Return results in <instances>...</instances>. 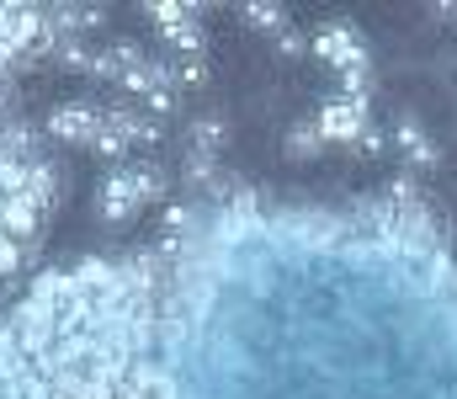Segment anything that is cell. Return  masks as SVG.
Segmentation results:
<instances>
[{
    "mask_svg": "<svg viewBox=\"0 0 457 399\" xmlns=\"http://www.w3.org/2000/svg\"><path fill=\"white\" fill-rule=\"evenodd\" d=\"M154 197H165V170H154V165H117L102 181V213L107 219H128Z\"/></svg>",
    "mask_w": 457,
    "mask_h": 399,
    "instance_id": "cell-1",
    "label": "cell"
},
{
    "mask_svg": "<svg viewBox=\"0 0 457 399\" xmlns=\"http://www.w3.org/2000/svg\"><path fill=\"white\" fill-rule=\"evenodd\" d=\"M314 54L336 70V75H351V70H367V43L351 21H320L314 27Z\"/></svg>",
    "mask_w": 457,
    "mask_h": 399,
    "instance_id": "cell-2",
    "label": "cell"
},
{
    "mask_svg": "<svg viewBox=\"0 0 457 399\" xmlns=\"http://www.w3.org/2000/svg\"><path fill=\"white\" fill-rule=\"evenodd\" d=\"M314 123H320V133H325V144H356L372 118H367V102H356V96H341V91H336V96L320 107Z\"/></svg>",
    "mask_w": 457,
    "mask_h": 399,
    "instance_id": "cell-3",
    "label": "cell"
},
{
    "mask_svg": "<svg viewBox=\"0 0 457 399\" xmlns=\"http://www.w3.org/2000/svg\"><path fill=\"white\" fill-rule=\"evenodd\" d=\"M102 118H107V107H96V102H64V107L48 118V133H59V138H80V144H96Z\"/></svg>",
    "mask_w": 457,
    "mask_h": 399,
    "instance_id": "cell-4",
    "label": "cell"
},
{
    "mask_svg": "<svg viewBox=\"0 0 457 399\" xmlns=\"http://www.w3.org/2000/svg\"><path fill=\"white\" fill-rule=\"evenodd\" d=\"M394 149L404 154V165H420V170H431L436 160H442V149H436V138L420 129L415 118H399L394 123Z\"/></svg>",
    "mask_w": 457,
    "mask_h": 399,
    "instance_id": "cell-5",
    "label": "cell"
},
{
    "mask_svg": "<svg viewBox=\"0 0 457 399\" xmlns=\"http://www.w3.org/2000/svg\"><path fill=\"white\" fill-rule=\"evenodd\" d=\"M224 149V118H197L192 123V154L197 160H219Z\"/></svg>",
    "mask_w": 457,
    "mask_h": 399,
    "instance_id": "cell-6",
    "label": "cell"
},
{
    "mask_svg": "<svg viewBox=\"0 0 457 399\" xmlns=\"http://www.w3.org/2000/svg\"><path fill=\"white\" fill-rule=\"evenodd\" d=\"M320 149H325V133H320V123H293V129H287V154L314 160Z\"/></svg>",
    "mask_w": 457,
    "mask_h": 399,
    "instance_id": "cell-7",
    "label": "cell"
},
{
    "mask_svg": "<svg viewBox=\"0 0 457 399\" xmlns=\"http://www.w3.org/2000/svg\"><path fill=\"white\" fill-rule=\"evenodd\" d=\"M245 27H261V32H287V11H282V5H245Z\"/></svg>",
    "mask_w": 457,
    "mask_h": 399,
    "instance_id": "cell-8",
    "label": "cell"
}]
</instances>
